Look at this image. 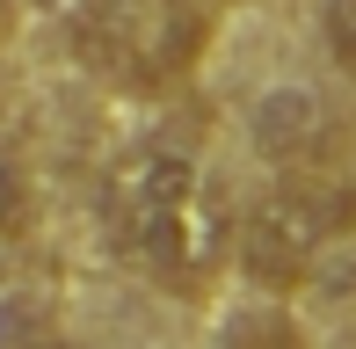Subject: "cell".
<instances>
[{"label":"cell","instance_id":"1","mask_svg":"<svg viewBox=\"0 0 356 349\" xmlns=\"http://www.w3.org/2000/svg\"><path fill=\"white\" fill-rule=\"evenodd\" d=\"M73 44L102 81L160 95L175 88L211 44V0H88Z\"/></svg>","mask_w":356,"mask_h":349},{"label":"cell","instance_id":"2","mask_svg":"<svg viewBox=\"0 0 356 349\" xmlns=\"http://www.w3.org/2000/svg\"><path fill=\"white\" fill-rule=\"evenodd\" d=\"M349 226H356V197L342 182H327V174H291V182H277L240 218L233 247H240L248 284H262V291L284 298V291H298V284L320 277L327 247L342 241Z\"/></svg>","mask_w":356,"mask_h":349},{"label":"cell","instance_id":"3","mask_svg":"<svg viewBox=\"0 0 356 349\" xmlns=\"http://www.w3.org/2000/svg\"><path fill=\"white\" fill-rule=\"evenodd\" d=\"M124 255L145 262L160 284H175V291H197V284H211L218 262H225V218H218V204L197 189V197L153 211L145 226H131L124 233Z\"/></svg>","mask_w":356,"mask_h":349},{"label":"cell","instance_id":"4","mask_svg":"<svg viewBox=\"0 0 356 349\" xmlns=\"http://www.w3.org/2000/svg\"><path fill=\"white\" fill-rule=\"evenodd\" d=\"M248 138H254V153H262V161L305 174L320 153L334 146V109L320 102L313 88H298V81L262 88V95H254V109H248Z\"/></svg>","mask_w":356,"mask_h":349},{"label":"cell","instance_id":"5","mask_svg":"<svg viewBox=\"0 0 356 349\" xmlns=\"http://www.w3.org/2000/svg\"><path fill=\"white\" fill-rule=\"evenodd\" d=\"M197 161H189L182 146H138L131 161H117V174H109V226H117V241L131 226H145L153 211H168V204L197 197Z\"/></svg>","mask_w":356,"mask_h":349},{"label":"cell","instance_id":"6","mask_svg":"<svg viewBox=\"0 0 356 349\" xmlns=\"http://www.w3.org/2000/svg\"><path fill=\"white\" fill-rule=\"evenodd\" d=\"M218 349H305V335H298V320L284 306H248V313L225 320Z\"/></svg>","mask_w":356,"mask_h":349},{"label":"cell","instance_id":"7","mask_svg":"<svg viewBox=\"0 0 356 349\" xmlns=\"http://www.w3.org/2000/svg\"><path fill=\"white\" fill-rule=\"evenodd\" d=\"M320 37H327V58L356 81V0H320Z\"/></svg>","mask_w":356,"mask_h":349},{"label":"cell","instance_id":"8","mask_svg":"<svg viewBox=\"0 0 356 349\" xmlns=\"http://www.w3.org/2000/svg\"><path fill=\"white\" fill-rule=\"evenodd\" d=\"M29 218V174H22V161H15L8 146H0V233H15Z\"/></svg>","mask_w":356,"mask_h":349},{"label":"cell","instance_id":"9","mask_svg":"<svg viewBox=\"0 0 356 349\" xmlns=\"http://www.w3.org/2000/svg\"><path fill=\"white\" fill-rule=\"evenodd\" d=\"M44 342H51V327H44L37 306H22V298L0 306V349H44Z\"/></svg>","mask_w":356,"mask_h":349},{"label":"cell","instance_id":"10","mask_svg":"<svg viewBox=\"0 0 356 349\" xmlns=\"http://www.w3.org/2000/svg\"><path fill=\"white\" fill-rule=\"evenodd\" d=\"M44 349H80V342H58V335H51V342H44Z\"/></svg>","mask_w":356,"mask_h":349},{"label":"cell","instance_id":"11","mask_svg":"<svg viewBox=\"0 0 356 349\" xmlns=\"http://www.w3.org/2000/svg\"><path fill=\"white\" fill-rule=\"evenodd\" d=\"M211 8H218V0H211Z\"/></svg>","mask_w":356,"mask_h":349}]
</instances>
